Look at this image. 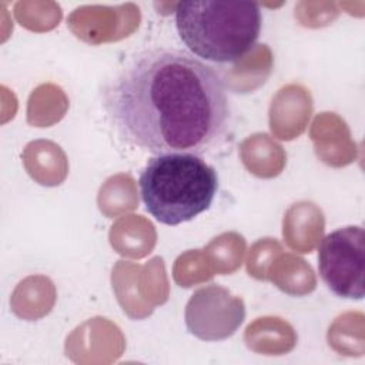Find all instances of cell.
Segmentation results:
<instances>
[{
	"instance_id": "obj_4",
	"label": "cell",
	"mask_w": 365,
	"mask_h": 365,
	"mask_svg": "<svg viewBox=\"0 0 365 365\" xmlns=\"http://www.w3.org/2000/svg\"><path fill=\"white\" fill-rule=\"evenodd\" d=\"M318 269L336 297L364 298L365 232L361 225H346L324 237L318 247Z\"/></svg>"
},
{
	"instance_id": "obj_2",
	"label": "cell",
	"mask_w": 365,
	"mask_h": 365,
	"mask_svg": "<svg viewBox=\"0 0 365 365\" xmlns=\"http://www.w3.org/2000/svg\"><path fill=\"white\" fill-rule=\"evenodd\" d=\"M262 13L255 1L191 0L175 7V27L184 46L202 61L234 63L257 43Z\"/></svg>"
},
{
	"instance_id": "obj_3",
	"label": "cell",
	"mask_w": 365,
	"mask_h": 365,
	"mask_svg": "<svg viewBox=\"0 0 365 365\" xmlns=\"http://www.w3.org/2000/svg\"><path fill=\"white\" fill-rule=\"evenodd\" d=\"M145 210L161 224L178 225L207 211L218 190L212 165L197 154L168 153L151 157L138 180Z\"/></svg>"
},
{
	"instance_id": "obj_1",
	"label": "cell",
	"mask_w": 365,
	"mask_h": 365,
	"mask_svg": "<svg viewBox=\"0 0 365 365\" xmlns=\"http://www.w3.org/2000/svg\"><path fill=\"white\" fill-rule=\"evenodd\" d=\"M101 106L124 143L154 155L204 154L225 140L232 121L221 74L170 47L131 57L104 83Z\"/></svg>"
},
{
	"instance_id": "obj_5",
	"label": "cell",
	"mask_w": 365,
	"mask_h": 365,
	"mask_svg": "<svg viewBox=\"0 0 365 365\" xmlns=\"http://www.w3.org/2000/svg\"><path fill=\"white\" fill-rule=\"evenodd\" d=\"M244 318L242 299L217 284L197 289L185 307L188 331L204 341L228 338L242 324Z\"/></svg>"
}]
</instances>
